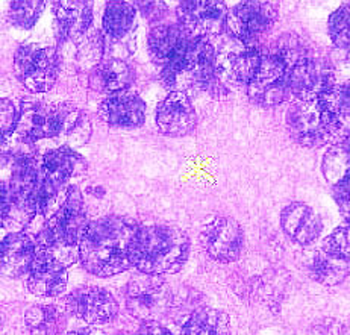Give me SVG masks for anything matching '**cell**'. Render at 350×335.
Instances as JSON below:
<instances>
[{"mask_svg":"<svg viewBox=\"0 0 350 335\" xmlns=\"http://www.w3.org/2000/svg\"><path fill=\"white\" fill-rule=\"evenodd\" d=\"M139 226L134 220L108 215L90 222L78 254L90 273L108 278L132 267L131 250Z\"/></svg>","mask_w":350,"mask_h":335,"instance_id":"1","label":"cell"},{"mask_svg":"<svg viewBox=\"0 0 350 335\" xmlns=\"http://www.w3.org/2000/svg\"><path fill=\"white\" fill-rule=\"evenodd\" d=\"M190 241L184 231L169 225H149L138 229L131 250L132 267L142 273L163 276L176 273L184 266Z\"/></svg>","mask_w":350,"mask_h":335,"instance_id":"2","label":"cell"},{"mask_svg":"<svg viewBox=\"0 0 350 335\" xmlns=\"http://www.w3.org/2000/svg\"><path fill=\"white\" fill-rule=\"evenodd\" d=\"M90 128L82 111L70 102L27 103L20 111L18 137L26 143L37 139L68 138L76 142L78 135Z\"/></svg>","mask_w":350,"mask_h":335,"instance_id":"3","label":"cell"},{"mask_svg":"<svg viewBox=\"0 0 350 335\" xmlns=\"http://www.w3.org/2000/svg\"><path fill=\"white\" fill-rule=\"evenodd\" d=\"M217 57L206 38L188 37L173 58L163 67V79L174 92L217 88Z\"/></svg>","mask_w":350,"mask_h":335,"instance_id":"4","label":"cell"},{"mask_svg":"<svg viewBox=\"0 0 350 335\" xmlns=\"http://www.w3.org/2000/svg\"><path fill=\"white\" fill-rule=\"evenodd\" d=\"M88 225L81 191L76 187H68L62 204L49 219L43 232L38 235L37 244L40 247L52 250L67 266L66 256L70 258L75 246L79 247Z\"/></svg>","mask_w":350,"mask_h":335,"instance_id":"5","label":"cell"},{"mask_svg":"<svg viewBox=\"0 0 350 335\" xmlns=\"http://www.w3.org/2000/svg\"><path fill=\"white\" fill-rule=\"evenodd\" d=\"M291 137L306 148L331 142L341 129V120L332 116L319 100H297L286 116Z\"/></svg>","mask_w":350,"mask_h":335,"instance_id":"6","label":"cell"},{"mask_svg":"<svg viewBox=\"0 0 350 335\" xmlns=\"http://www.w3.org/2000/svg\"><path fill=\"white\" fill-rule=\"evenodd\" d=\"M83 167L85 161L68 146H61L46 153L41 159L37 214H47L51 211L61 188L66 187L68 179L78 174Z\"/></svg>","mask_w":350,"mask_h":335,"instance_id":"7","label":"cell"},{"mask_svg":"<svg viewBox=\"0 0 350 335\" xmlns=\"http://www.w3.org/2000/svg\"><path fill=\"white\" fill-rule=\"evenodd\" d=\"M126 306L132 317L150 325L172 310L173 295L161 276L142 273L128 285Z\"/></svg>","mask_w":350,"mask_h":335,"instance_id":"8","label":"cell"},{"mask_svg":"<svg viewBox=\"0 0 350 335\" xmlns=\"http://www.w3.org/2000/svg\"><path fill=\"white\" fill-rule=\"evenodd\" d=\"M14 72L32 93L49 92L59 75V57L53 47L22 46L14 57Z\"/></svg>","mask_w":350,"mask_h":335,"instance_id":"9","label":"cell"},{"mask_svg":"<svg viewBox=\"0 0 350 335\" xmlns=\"http://www.w3.org/2000/svg\"><path fill=\"white\" fill-rule=\"evenodd\" d=\"M278 18L276 6L270 2H241L229 11L226 31L241 43L252 47Z\"/></svg>","mask_w":350,"mask_h":335,"instance_id":"10","label":"cell"},{"mask_svg":"<svg viewBox=\"0 0 350 335\" xmlns=\"http://www.w3.org/2000/svg\"><path fill=\"white\" fill-rule=\"evenodd\" d=\"M290 70L275 55L262 53V61L256 76L247 85L249 99L260 107H276L290 93Z\"/></svg>","mask_w":350,"mask_h":335,"instance_id":"11","label":"cell"},{"mask_svg":"<svg viewBox=\"0 0 350 335\" xmlns=\"http://www.w3.org/2000/svg\"><path fill=\"white\" fill-rule=\"evenodd\" d=\"M179 26L191 38H209L219 35L226 27L228 8L223 2L193 0L180 2L178 6Z\"/></svg>","mask_w":350,"mask_h":335,"instance_id":"12","label":"cell"},{"mask_svg":"<svg viewBox=\"0 0 350 335\" xmlns=\"http://www.w3.org/2000/svg\"><path fill=\"white\" fill-rule=\"evenodd\" d=\"M334 85L332 67L320 58H306L288 73L290 93L297 100H319Z\"/></svg>","mask_w":350,"mask_h":335,"instance_id":"13","label":"cell"},{"mask_svg":"<svg viewBox=\"0 0 350 335\" xmlns=\"http://www.w3.org/2000/svg\"><path fill=\"white\" fill-rule=\"evenodd\" d=\"M243 229L230 217H215L202 231V244L206 254L220 263H232L241 254Z\"/></svg>","mask_w":350,"mask_h":335,"instance_id":"14","label":"cell"},{"mask_svg":"<svg viewBox=\"0 0 350 335\" xmlns=\"http://www.w3.org/2000/svg\"><path fill=\"white\" fill-rule=\"evenodd\" d=\"M68 310L88 325L113 322L118 312V304L108 290L100 287H81L67 297Z\"/></svg>","mask_w":350,"mask_h":335,"instance_id":"15","label":"cell"},{"mask_svg":"<svg viewBox=\"0 0 350 335\" xmlns=\"http://www.w3.org/2000/svg\"><path fill=\"white\" fill-rule=\"evenodd\" d=\"M26 285L35 296H58L67 287V266L52 250L38 246Z\"/></svg>","mask_w":350,"mask_h":335,"instance_id":"16","label":"cell"},{"mask_svg":"<svg viewBox=\"0 0 350 335\" xmlns=\"http://www.w3.org/2000/svg\"><path fill=\"white\" fill-rule=\"evenodd\" d=\"M198 116L190 96L184 92H172L157 109L158 129L165 135L184 137L196 128Z\"/></svg>","mask_w":350,"mask_h":335,"instance_id":"17","label":"cell"},{"mask_svg":"<svg viewBox=\"0 0 350 335\" xmlns=\"http://www.w3.org/2000/svg\"><path fill=\"white\" fill-rule=\"evenodd\" d=\"M262 52L256 47H247L244 51L228 53L225 58L217 61V90L228 85H249L260 70Z\"/></svg>","mask_w":350,"mask_h":335,"instance_id":"18","label":"cell"},{"mask_svg":"<svg viewBox=\"0 0 350 335\" xmlns=\"http://www.w3.org/2000/svg\"><path fill=\"white\" fill-rule=\"evenodd\" d=\"M38 244L29 234L11 232L2 240L0 246V261L2 273L11 278L27 276L37 256Z\"/></svg>","mask_w":350,"mask_h":335,"instance_id":"19","label":"cell"},{"mask_svg":"<svg viewBox=\"0 0 350 335\" xmlns=\"http://www.w3.org/2000/svg\"><path fill=\"white\" fill-rule=\"evenodd\" d=\"M99 116L111 126L138 128L144 123L146 105L137 94H114L100 103Z\"/></svg>","mask_w":350,"mask_h":335,"instance_id":"20","label":"cell"},{"mask_svg":"<svg viewBox=\"0 0 350 335\" xmlns=\"http://www.w3.org/2000/svg\"><path fill=\"white\" fill-rule=\"evenodd\" d=\"M55 23H57V37L61 41L79 40L90 29L93 22V8L88 2H55Z\"/></svg>","mask_w":350,"mask_h":335,"instance_id":"21","label":"cell"},{"mask_svg":"<svg viewBox=\"0 0 350 335\" xmlns=\"http://www.w3.org/2000/svg\"><path fill=\"white\" fill-rule=\"evenodd\" d=\"M281 225L284 232L293 241L304 244V246L316 241L321 232V228H323L314 209L306 204H302V202H293L284 208L281 214Z\"/></svg>","mask_w":350,"mask_h":335,"instance_id":"22","label":"cell"},{"mask_svg":"<svg viewBox=\"0 0 350 335\" xmlns=\"http://www.w3.org/2000/svg\"><path fill=\"white\" fill-rule=\"evenodd\" d=\"M132 81H134L132 68L124 61L117 58L100 62L90 75V87L96 92L111 96L126 93Z\"/></svg>","mask_w":350,"mask_h":335,"instance_id":"23","label":"cell"},{"mask_svg":"<svg viewBox=\"0 0 350 335\" xmlns=\"http://www.w3.org/2000/svg\"><path fill=\"white\" fill-rule=\"evenodd\" d=\"M188 37L190 35L179 25H159L153 27L147 37V47L153 61L164 67Z\"/></svg>","mask_w":350,"mask_h":335,"instance_id":"24","label":"cell"},{"mask_svg":"<svg viewBox=\"0 0 350 335\" xmlns=\"http://www.w3.org/2000/svg\"><path fill=\"white\" fill-rule=\"evenodd\" d=\"M350 263L342 260L338 255L329 252L321 247L319 252L312 255L310 261V273L317 282L334 287L341 284L349 276Z\"/></svg>","mask_w":350,"mask_h":335,"instance_id":"25","label":"cell"},{"mask_svg":"<svg viewBox=\"0 0 350 335\" xmlns=\"http://www.w3.org/2000/svg\"><path fill=\"white\" fill-rule=\"evenodd\" d=\"M31 335H58L66 327V317L53 305H33L25 314Z\"/></svg>","mask_w":350,"mask_h":335,"instance_id":"26","label":"cell"},{"mask_svg":"<svg viewBox=\"0 0 350 335\" xmlns=\"http://www.w3.org/2000/svg\"><path fill=\"white\" fill-rule=\"evenodd\" d=\"M229 332L228 316L214 308L194 311L182 327V335H229Z\"/></svg>","mask_w":350,"mask_h":335,"instance_id":"27","label":"cell"},{"mask_svg":"<svg viewBox=\"0 0 350 335\" xmlns=\"http://www.w3.org/2000/svg\"><path fill=\"white\" fill-rule=\"evenodd\" d=\"M135 25V8L128 2H109L103 14V31L113 38H123Z\"/></svg>","mask_w":350,"mask_h":335,"instance_id":"28","label":"cell"},{"mask_svg":"<svg viewBox=\"0 0 350 335\" xmlns=\"http://www.w3.org/2000/svg\"><path fill=\"white\" fill-rule=\"evenodd\" d=\"M270 53L281 59L284 64L288 67V70L299 64L300 61L310 58L306 46L300 41L299 37L293 34L282 35V37L276 41L275 49H273Z\"/></svg>","mask_w":350,"mask_h":335,"instance_id":"29","label":"cell"},{"mask_svg":"<svg viewBox=\"0 0 350 335\" xmlns=\"http://www.w3.org/2000/svg\"><path fill=\"white\" fill-rule=\"evenodd\" d=\"M319 102L335 116L338 120L350 117V81L334 83L327 92L320 97Z\"/></svg>","mask_w":350,"mask_h":335,"instance_id":"30","label":"cell"},{"mask_svg":"<svg viewBox=\"0 0 350 335\" xmlns=\"http://www.w3.org/2000/svg\"><path fill=\"white\" fill-rule=\"evenodd\" d=\"M43 10L44 2H40V0H18V2L11 3L8 18L14 26L22 27V29H29V27L37 23Z\"/></svg>","mask_w":350,"mask_h":335,"instance_id":"31","label":"cell"},{"mask_svg":"<svg viewBox=\"0 0 350 335\" xmlns=\"http://www.w3.org/2000/svg\"><path fill=\"white\" fill-rule=\"evenodd\" d=\"M323 170L326 179L334 185H337L341 179H345L350 173V153L345 144L337 146L326 153Z\"/></svg>","mask_w":350,"mask_h":335,"instance_id":"32","label":"cell"},{"mask_svg":"<svg viewBox=\"0 0 350 335\" xmlns=\"http://www.w3.org/2000/svg\"><path fill=\"white\" fill-rule=\"evenodd\" d=\"M327 29L335 44L340 47L350 44V2L341 5L331 14Z\"/></svg>","mask_w":350,"mask_h":335,"instance_id":"33","label":"cell"},{"mask_svg":"<svg viewBox=\"0 0 350 335\" xmlns=\"http://www.w3.org/2000/svg\"><path fill=\"white\" fill-rule=\"evenodd\" d=\"M78 41V61L82 67L96 68L100 64L102 57V37L99 34H85Z\"/></svg>","mask_w":350,"mask_h":335,"instance_id":"34","label":"cell"},{"mask_svg":"<svg viewBox=\"0 0 350 335\" xmlns=\"http://www.w3.org/2000/svg\"><path fill=\"white\" fill-rule=\"evenodd\" d=\"M323 247L350 263V223L341 226L327 237Z\"/></svg>","mask_w":350,"mask_h":335,"instance_id":"35","label":"cell"},{"mask_svg":"<svg viewBox=\"0 0 350 335\" xmlns=\"http://www.w3.org/2000/svg\"><path fill=\"white\" fill-rule=\"evenodd\" d=\"M2 108V144L8 142V138L12 135L14 131H17L20 113L10 99H2L0 102Z\"/></svg>","mask_w":350,"mask_h":335,"instance_id":"36","label":"cell"},{"mask_svg":"<svg viewBox=\"0 0 350 335\" xmlns=\"http://www.w3.org/2000/svg\"><path fill=\"white\" fill-rule=\"evenodd\" d=\"M334 194L341 214L350 223V173L345 179H341L337 185H334Z\"/></svg>","mask_w":350,"mask_h":335,"instance_id":"37","label":"cell"},{"mask_svg":"<svg viewBox=\"0 0 350 335\" xmlns=\"http://www.w3.org/2000/svg\"><path fill=\"white\" fill-rule=\"evenodd\" d=\"M139 10L143 11L144 17L147 20H159L161 17H164V14L167 11L165 3L161 2H138Z\"/></svg>","mask_w":350,"mask_h":335,"instance_id":"38","label":"cell"},{"mask_svg":"<svg viewBox=\"0 0 350 335\" xmlns=\"http://www.w3.org/2000/svg\"><path fill=\"white\" fill-rule=\"evenodd\" d=\"M138 335H173L169 330H165L164 326H159V325H147L146 327H143L142 332Z\"/></svg>","mask_w":350,"mask_h":335,"instance_id":"39","label":"cell"},{"mask_svg":"<svg viewBox=\"0 0 350 335\" xmlns=\"http://www.w3.org/2000/svg\"><path fill=\"white\" fill-rule=\"evenodd\" d=\"M68 335H103L100 331L93 330V327H85V330H79L75 332H70Z\"/></svg>","mask_w":350,"mask_h":335,"instance_id":"40","label":"cell"},{"mask_svg":"<svg viewBox=\"0 0 350 335\" xmlns=\"http://www.w3.org/2000/svg\"><path fill=\"white\" fill-rule=\"evenodd\" d=\"M345 146H346V149L349 150V153H350V135H349V138L346 139V143H345Z\"/></svg>","mask_w":350,"mask_h":335,"instance_id":"41","label":"cell"}]
</instances>
